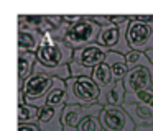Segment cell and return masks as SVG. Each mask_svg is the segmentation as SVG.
<instances>
[{
    "label": "cell",
    "instance_id": "cell-17",
    "mask_svg": "<svg viewBox=\"0 0 153 131\" xmlns=\"http://www.w3.org/2000/svg\"><path fill=\"white\" fill-rule=\"evenodd\" d=\"M46 105L48 107H54V108H64L68 105L66 80L54 77V84H53V88L50 90V93H48Z\"/></svg>",
    "mask_w": 153,
    "mask_h": 131
},
{
    "label": "cell",
    "instance_id": "cell-8",
    "mask_svg": "<svg viewBox=\"0 0 153 131\" xmlns=\"http://www.w3.org/2000/svg\"><path fill=\"white\" fill-rule=\"evenodd\" d=\"M99 120L104 131H135L137 128L133 120L128 116V113L122 107L102 108Z\"/></svg>",
    "mask_w": 153,
    "mask_h": 131
},
{
    "label": "cell",
    "instance_id": "cell-14",
    "mask_svg": "<svg viewBox=\"0 0 153 131\" xmlns=\"http://www.w3.org/2000/svg\"><path fill=\"white\" fill-rule=\"evenodd\" d=\"M122 108L128 113V116L133 120V123L137 126H152L153 124V108L148 107V105L125 102L122 105Z\"/></svg>",
    "mask_w": 153,
    "mask_h": 131
},
{
    "label": "cell",
    "instance_id": "cell-19",
    "mask_svg": "<svg viewBox=\"0 0 153 131\" xmlns=\"http://www.w3.org/2000/svg\"><path fill=\"white\" fill-rule=\"evenodd\" d=\"M91 79H92L100 88H105V87H109L110 84H114L112 72H110V67L107 66V62H102V64L96 66L94 71H92Z\"/></svg>",
    "mask_w": 153,
    "mask_h": 131
},
{
    "label": "cell",
    "instance_id": "cell-3",
    "mask_svg": "<svg viewBox=\"0 0 153 131\" xmlns=\"http://www.w3.org/2000/svg\"><path fill=\"white\" fill-rule=\"evenodd\" d=\"M68 105L92 107L99 103L100 87L91 77H71L66 80Z\"/></svg>",
    "mask_w": 153,
    "mask_h": 131
},
{
    "label": "cell",
    "instance_id": "cell-23",
    "mask_svg": "<svg viewBox=\"0 0 153 131\" xmlns=\"http://www.w3.org/2000/svg\"><path fill=\"white\" fill-rule=\"evenodd\" d=\"M73 131H104L102 124H100L99 116L96 115H91V116H86L82 121L79 123V126Z\"/></svg>",
    "mask_w": 153,
    "mask_h": 131
},
{
    "label": "cell",
    "instance_id": "cell-10",
    "mask_svg": "<svg viewBox=\"0 0 153 131\" xmlns=\"http://www.w3.org/2000/svg\"><path fill=\"white\" fill-rule=\"evenodd\" d=\"M123 85H125L127 93H133V92L152 88L153 87L152 72H150V69L145 67V66L130 69L128 74L125 75V79H123Z\"/></svg>",
    "mask_w": 153,
    "mask_h": 131
},
{
    "label": "cell",
    "instance_id": "cell-5",
    "mask_svg": "<svg viewBox=\"0 0 153 131\" xmlns=\"http://www.w3.org/2000/svg\"><path fill=\"white\" fill-rule=\"evenodd\" d=\"M54 77L43 74V72H33L30 79L23 84L22 92L25 93V103L33 105L36 108H43L46 105V98L50 90L53 88Z\"/></svg>",
    "mask_w": 153,
    "mask_h": 131
},
{
    "label": "cell",
    "instance_id": "cell-1",
    "mask_svg": "<svg viewBox=\"0 0 153 131\" xmlns=\"http://www.w3.org/2000/svg\"><path fill=\"white\" fill-rule=\"evenodd\" d=\"M74 57V49L63 39H56L51 33H45L41 39L40 49L36 52V59L45 67H61L68 66Z\"/></svg>",
    "mask_w": 153,
    "mask_h": 131
},
{
    "label": "cell",
    "instance_id": "cell-4",
    "mask_svg": "<svg viewBox=\"0 0 153 131\" xmlns=\"http://www.w3.org/2000/svg\"><path fill=\"white\" fill-rule=\"evenodd\" d=\"M99 33H100V25H97L94 21L92 15H84L77 23L68 26L63 41L66 44H69L73 49H79L97 43Z\"/></svg>",
    "mask_w": 153,
    "mask_h": 131
},
{
    "label": "cell",
    "instance_id": "cell-25",
    "mask_svg": "<svg viewBox=\"0 0 153 131\" xmlns=\"http://www.w3.org/2000/svg\"><path fill=\"white\" fill-rule=\"evenodd\" d=\"M145 54L148 56L150 62H152V66H150V72H152V80H153V49H150V51H146ZM152 88H153V87H152Z\"/></svg>",
    "mask_w": 153,
    "mask_h": 131
},
{
    "label": "cell",
    "instance_id": "cell-13",
    "mask_svg": "<svg viewBox=\"0 0 153 131\" xmlns=\"http://www.w3.org/2000/svg\"><path fill=\"white\" fill-rule=\"evenodd\" d=\"M127 98V90L123 82H114L109 87L100 88V98L99 105H102L104 108L107 107H122L125 103Z\"/></svg>",
    "mask_w": 153,
    "mask_h": 131
},
{
    "label": "cell",
    "instance_id": "cell-12",
    "mask_svg": "<svg viewBox=\"0 0 153 131\" xmlns=\"http://www.w3.org/2000/svg\"><path fill=\"white\" fill-rule=\"evenodd\" d=\"M43 33L27 26H18V52H31L36 54L40 49Z\"/></svg>",
    "mask_w": 153,
    "mask_h": 131
},
{
    "label": "cell",
    "instance_id": "cell-20",
    "mask_svg": "<svg viewBox=\"0 0 153 131\" xmlns=\"http://www.w3.org/2000/svg\"><path fill=\"white\" fill-rule=\"evenodd\" d=\"M125 61H127V66H128V71L130 69H135V67H142V66H145V67L150 69V66H152L148 56H146L145 52H138V51L127 52Z\"/></svg>",
    "mask_w": 153,
    "mask_h": 131
},
{
    "label": "cell",
    "instance_id": "cell-27",
    "mask_svg": "<svg viewBox=\"0 0 153 131\" xmlns=\"http://www.w3.org/2000/svg\"><path fill=\"white\" fill-rule=\"evenodd\" d=\"M152 21H153V15H152Z\"/></svg>",
    "mask_w": 153,
    "mask_h": 131
},
{
    "label": "cell",
    "instance_id": "cell-6",
    "mask_svg": "<svg viewBox=\"0 0 153 131\" xmlns=\"http://www.w3.org/2000/svg\"><path fill=\"white\" fill-rule=\"evenodd\" d=\"M127 43L130 51L146 52L153 49V21H142L135 15H130Z\"/></svg>",
    "mask_w": 153,
    "mask_h": 131
},
{
    "label": "cell",
    "instance_id": "cell-2",
    "mask_svg": "<svg viewBox=\"0 0 153 131\" xmlns=\"http://www.w3.org/2000/svg\"><path fill=\"white\" fill-rule=\"evenodd\" d=\"M107 52L109 51L99 43L74 49V57L69 62L71 77H91L94 67L105 62Z\"/></svg>",
    "mask_w": 153,
    "mask_h": 131
},
{
    "label": "cell",
    "instance_id": "cell-9",
    "mask_svg": "<svg viewBox=\"0 0 153 131\" xmlns=\"http://www.w3.org/2000/svg\"><path fill=\"white\" fill-rule=\"evenodd\" d=\"M102 105L96 103L92 107H82V105H66L63 110V128L64 131H73L79 126V123L84 120L86 116H91V115H96L99 116L100 111H102Z\"/></svg>",
    "mask_w": 153,
    "mask_h": 131
},
{
    "label": "cell",
    "instance_id": "cell-21",
    "mask_svg": "<svg viewBox=\"0 0 153 131\" xmlns=\"http://www.w3.org/2000/svg\"><path fill=\"white\" fill-rule=\"evenodd\" d=\"M125 102H128V103L148 105V107L153 108V88H146V90H140V92H133V93H127Z\"/></svg>",
    "mask_w": 153,
    "mask_h": 131
},
{
    "label": "cell",
    "instance_id": "cell-26",
    "mask_svg": "<svg viewBox=\"0 0 153 131\" xmlns=\"http://www.w3.org/2000/svg\"><path fill=\"white\" fill-rule=\"evenodd\" d=\"M135 131H153V124L152 126H137Z\"/></svg>",
    "mask_w": 153,
    "mask_h": 131
},
{
    "label": "cell",
    "instance_id": "cell-24",
    "mask_svg": "<svg viewBox=\"0 0 153 131\" xmlns=\"http://www.w3.org/2000/svg\"><path fill=\"white\" fill-rule=\"evenodd\" d=\"M18 131H41L38 124H18Z\"/></svg>",
    "mask_w": 153,
    "mask_h": 131
},
{
    "label": "cell",
    "instance_id": "cell-15",
    "mask_svg": "<svg viewBox=\"0 0 153 131\" xmlns=\"http://www.w3.org/2000/svg\"><path fill=\"white\" fill-rule=\"evenodd\" d=\"M36 62H38L36 54H31V52H18V80H17L18 90H22L25 80L31 77V74L35 72Z\"/></svg>",
    "mask_w": 153,
    "mask_h": 131
},
{
    "label": "cell",
    "instance_id": "cell-11",
    "mask_svg": "<svg viewBox=\"0 0 153 131\" xmlns=\"http://www.w3.org/2000/svg\"><path fill=\"white\" fill-rule=\"evenodd\" d=\"M63 110L64 108H54L45 105L40 108V118H38V126L41 131H64L63 128Z\"/></svg>",
    "mask_w": 153,
    "mask_h": 131
},
{
    "label": "cell",
    "instance_id": "cell-16",
    "mask_svg": "<svg viewBox=\"0 0 153 131\" xmlns=\"http://www.w3.org/2000/svg\"><path fill=\"white\" fill-rule=\"evenodd\" d=\"M105 62L110 67L114 82H123L125 75L128 74V66H127V61H125V54L109 51L107 52V57H105Z\"/></svg>",
    "mask_w": 153,
    "mask_h": 131
},
{
    "label": "cell",
    "instance_id": "cell-7",
    "mask_svg": "<svg viewBox=\"0 0 153 131\" xmlns=\"http://www.w3.org/2000/svg\"><path fill=\"white\" fill-rule=\"evenodd\" d=\"M128 23H123L120 26L109 25V26H100V33L97 43L107 49V51L120 52V54H127L130 52L128 43H127V29H128Z\"/></svg>",
    "mask_w": 153,
    "mask_h": 131
},
{
    "label": "cell",
    "instance_id": "cell-22",
    "mask_svg": "<svg viewBox=\"0 0 153 131\" xmlns=\"http://www.w3.org/2000/svg\"><path fill=\"white\" fill-rule=\"evenodd\" d=\"M45 25V15H18V26H27L41 31Z\"/></svg>",
    "mask_w": 153,
    "mask_h": 131
},
{
    "label": "cell",
    "instance_id": "cell-18",
    "mask_svg": "<svg viewBox=\"0 0 153 131\" xmlns=\"http://www.w3.org/2000/svg\"><path fill=\"white\" fill-rule=\"evenodd\" d=\"M40 118V108L28 103H18V124H36Z\"/></svg>",
    "mask_w": 153,
    "mask_h": 131
}]
</instances>
